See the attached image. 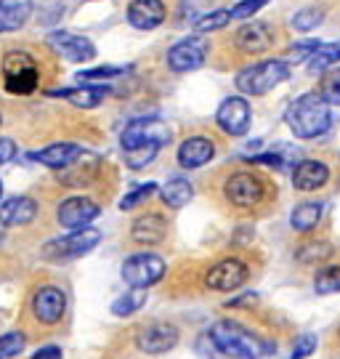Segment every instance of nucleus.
<instances>
[{
  "label": "nucleus",
  "mask_w": 340,
  "mask_h": 359,
  "mask_svg": "<svg viewBox=\"0 0 340 359\" xmlns=\"http://www.w3.org/2000/svg\"><path fill=\"white\" fill-rule=\"evenodd\" d=\"M285 120L298 139H316L329 130L332 112H329V104L322 99V93H303L287 107Z\"/></svg>",
  "instance_id": "nucleus-1"
},
{
  "label": "nucleus",
  "mask_w": 340,
  "mask_h": 359,
  "mask_svg": "<svg viewBox=\"0 0 340 359\" xmlns=\"http://www.w3.org/2000/svg\"><path fill=\"white\" fill-rule=\"evenodd\" d=\"M0 77L3 86L13 96H29L40 86V67L38 59L27 51H8L0 62Z\"/></svg>",
  "instance_id": "nucleus-2"
},
{
  "label": "nucleus",
  "mask_w": 340,
  "mask_h": 359,
  "mask_svg": "<svg viewBox=\"0 0 340 359\" xmlns=\"http://www.w3.org/2000/svg\"><path fill=\"white\" fill-rule=\"evenodd\" d=\"M287 77H290L287 59H266V62L240 69L234 83L245 96H264V93L277 88L279 83H285Z\"/></svg>",
  "instance_id": "nucleus-3"
},
{
  "label": "nucleus",
  "mask_w": 340,
  "mask_h": 359,
  "mask_svg": "<svg viewBox=\"0 0 340 359\" xmlns=\"http://www.w3.org/2000/svg\"><path fill=\"white\" fill-rule=\"evenodd\" d=\"M101 243V231L93 226H83V229H72L69 234H64L59 240H50L43 245L40 256L53 264H62V261H72L90 253L96 245Z\"/></svg>",
  "instance_id": "nucleus-4"
},
{
  "label": "nucleus",
  "mask_w": 340,
  "mask_h": 359,
  "mask_svg": "<svg viewBox=\"0 0 340 359\" xmlns=\"http://www.w3.org/2000/svg\"><path fill=\"white\" fill-rule=\"evenodd\" d=\"M165 277V261L157 253H136L123 264V280L130 287H151Z\"/></svg>",
  "instance_id": "nucleus-5"
},
{
  "label": "nucleus",
  "mask_w": 340,
  "mask_h": 359,
  "mask_svg": "<svg viewBox=\"0 0 340 359\" xmlns=\"http://www.w3.org/2000/svg\"><path fill=\"white\" fill-rule=\"evenodd\" d=\"M170 142V128L165 126L163 120L157 117H141V120H133L128 123L125 130H123V149L125 147H139V144H157V147H165Z\"/></svg>",
  "instance_id": "nucleus-6"
},
{
  "label": "nucleus",
  "mask_w": 340,
  "mask_h": 359,
  "mask_svg": "<svg viewBox=\"0 0 340 359\" xmlns=\"http://www.w3.org/2000/svg\"><path fill=\"white\" fill-rule=\"evenodd\" d=\"M215 123L229 136H245L247 128H250V104L245 102L242 96H229L218 107Z\"/></svg>",
  "instance_id": "nucleus-7"
},
{
  "label": "nucleus",
  "mask_w": 340,
  "mask_h": 359,
  "mask_svg": "<svg viewBox=\"0 0 340 359\" xmlns=\"http://www.w3.org/2000/svg\"><path fill=\"white\" fill-rule=\"evenodd\" d=\"M64 311H67V295H64L62 287H53V285H46V287H38L35 295H32V314L40 325H56L62 322Z\"/></svg>",
  "instance_id": "nucleus-8"
},
{
  "label": "nucleus",
  "mask_w": 340,
  "mask_h": 359,
  "mask_svg": "<svg viewBox=\"0 0 340 359\" xmlns=\"http://www.w3.org/2000/svg\"><path fill=\"white\" fill-rule=\"evenodd\" d=\"M205 56H208V43L202 38H186L168 51V67L173 72H181V75L194 72L205 65Z\"/></svg>",
  "instance_id": "nucleus-9"
},
{
  "label": "nucleus",
  "mask_w": 340,
  "mask_h": 359,
  "mask_svg": "<svg viewBox=\"0 0 340 359\" xmlns=\"http://www.w3.org/2000/svg\"><path fill=\"white\" fill-rule=\"evenodd\" d=\"M224 192L231 205L252 208L264 200V181L252 173H234V176H229Z\"/></svg>",
  "instance_id": "nucleus-10"
},
{
  "label": "nucleus",
  "mask_w": 340,
  "mask_h": 359,
  "mask_svg": "<svg viewBox=\"0 0 340 359\" xmlns=\"http://www.w3.org/2000/svg\"><path fill=\"white\" fill-rule=\"evenodd\" d=\"M247 266L237 261V258H226L221 264H215L213 269L205 274V285L210 290H218V293H229V290H237L247 283Z\"/></svg>",
  "instance_id": "nucleus-11"
},
{
  "label": "nucleus",
  "mask_w": 340,
  "mask_h": 359,
  "mask_svg": "<svg viewBox=\"0 0 340 359\" xmlns=\"http://www.w3.org/2000/svg\"><path fill=\"white\" fill-rule=\"evenodd\" d=\"M178 344V327L176 325H168V322H154L141 327L136 335V346L144 354H165Z\"/></svg>",
  "instance_id": "nucleus-12"
},
{
  "label": "nucleus",
  "mask_w": 340,
  "mask_h": 359,
  "mask_svg": "<svg viewBox=\"0 0 340 359\" xmlns=\"http://www.w3.org/2000/svg\"><path fill=\"white\" fill-rule=\"evenodd\" d=\"M99 213L101 208L88 197H67L59 205V210H56V218L67 229H83V226H88L90 221H96Z\"/></svg>",
  "instance_id": "nucleus-13"
},
{
  "label": "nucleus",
  "mask_w": 340,
  "mask_h": 359,
  "mask_svg": "<svg viewBox=\"0 0 340 359\" xmlns=\"http://www.w3.org/2000/svg\"><path fill=\"white\" fill-rule=\"evenodd\" d=\"M48 46L59 53L67 62H90L96 56V48L88 38L83 35H75V32H50L48 35Z\"/></svg>",
  "instance_id": "nucleus-14"
},
{
  "label": "nucleus",
  "mask_w": 340,
  "mask_h": 359,
  "mask_svg": "<svg viewBox=\"0 0 340 359\" xmlns=\"http://www.w3.org/2000/svg\"><path fill=\"white\" fill-rule=\"evenodd\" d=\"M208 341H213V344H221V346H240V348H247L252 357L261 351V344L252 338V333H247L242 325L237 322H215L213 327H210V335H208Z\"/></svg>",
  "instance_id": "nucleus-15"
},
{
  "label": "nucleus",
  "mask_w": 340,
  "mask_h": 359,
  "mask_svg": "<svg viewBox=\"0 0 340 359\" xmlns=\"http://www.w3.org/2000/svg\"><path fill=\"white\" fill-rule=\"evenodd\" d=\"M274 43V27L266 22H250L237 29L234 35V46L242 53H264L266 48H271Z\"/></svg>",
  "instance_id": "nucleus-16"
},
{
  "label": "nucleus",
  "mask_w": 340,
  "mask_h": 359,
  "mask_svg": "<svg viewBox=\"0 0 340 359\" xmlns=\"http://www.w3.org/2000/svg\"><path fill=\"white\" fill-rule=\"evenodd\" d=\"M128 22L136 29H157L165 22V3L163 0H130L128 6Z\"/></svg>",
  "instance_id": "nucleus-17"
},
{
  "label": "nucleus",
  "mask_w": 340,
  "mask_h": 359,
  "mask_svg": "<svg viewBox=\"0 0 340 359\" xmlns=\"http://www.w3.org/2000/svg\"><path fill=\"white\" fill-rule=\"evenodd\" d=\"M35 216H38V203L27 194L11 197L0 205V224L3 226H27L35 221Z\"/></svg>",
  "instance_id": "nucleus-18"
},
{
  "label": "nucleus",
  "mask_w": 340,
  "mask_h": 359,
  "mask_svg": "<svg viewBox=\"0 0 340 359\" xmlns=\"http://www.w3.org/2000/svg\"><path fill=\"white\" fill-rule=\"evenodd\" d=\"M213 154H215V144L210 139L191 136V139H186V142L178 147V163H181V168L194 170V168L208 165L213 160Z\"/></svg>",
  "instance_id": "nucleus-19"
},
{
  "label": "nucleus",
  "mask_w": 340,
  "mask_h": 359,
  "mask_svg": "<svg viewBox=\"0 0 340 359\" xmlns=\"http://www.w3.org/2000/svg\"><path fill=\"white\" fill-rule=\"evenodd\" d=\"M80 152H83V147H77V144L56 142V144H48V147L38 149V152H32L29 157H32L35 163H40V165L50 168V170H62V168L69 165Z\"/></svg>",
  "instance_id": "nucleus-20"
},
{
  "label": "nucleus",
  "mask_w": 340,
  "mask_h": 359,
  "mask_svg": "<svg viewBox=\"0 0 340 359\" xmlns=\"http://www.w3.org/2000/svg\"><path fill=\"white\" fill-rule=\"evenodd\" d=\"M168 234V221H165L160 213H147V216H139L130 226V237L133 243L139 245H157L165 240Z\"/></svg>",
  "instance_id": "nucleus-21"
},
{
  "label": "nucleus",
  "mask_w": 340,
  "mask_h": 359,
  "mask_svg": "<svg viewBox=\"0 0 340 359\" xmlns=\"http://www.w3.org/2000/svg\"><path fill=\"white\" fill-rule=\"evenodd\" d=\"M327 179L329 168L325 163H319V160H303L301 165L295 168V173H292V184L301 192H314L319 187H325Z\"/></svg>",
  "instance_id": "nucleus-22"
},
{
  "label": "nucleus",
  "mask_w": 340,
  "mask_h": 359,
  "mask_svg": "<svg viewBox=\"0 0 340 359\" xmlns=\"http://www.w3.org/2000/svg\"><path fill=\"white\" fill-rule=\"evenodd\" d=\"M32 0H0V35L16 32L32 16Z\"/></svg>",
  "instance_id": "nucleus-23"
},
{
  "label": "nucleus",
  "mask_w": 340,
  "mask_h": 359,
  "mask_svg": "<svg viewBox=\"0 0 340 359\" xmlns=\"http://www.w3.org/2000/svg\"><path fill=\"white\" fill-rule=\"evenodd\" d=\"M107 93H109V88H107V86H80V88L50 90L48 96L67 99L72 107H80V109H93V107H99V104L107 99Z\"/></svg>",
  "instance_id": "nucleus-24"
},
{
  "label": "nucleus",
  "mask_w": 340,
  "mask_h": 359,
  "mask_svg": "<svg viewBox=\"0 0 340 359\" xmlns=\"http://www.w3.org/2000/svg\"><path fill=\"white\" fill-rule=\"evenodd\" d=\"M191 197H194V187H191L186 179H170L163 187L165 205L173 208V210H178V208H184V205H189Z\"/></svg>",
  "instance_id": "nucleus-25"
},
{
  "label": "nucleus",
  "mask_w": 340,
  "mask_h": 359,
  "mask_svg": "<svg viewBox=\"0 0 340 359\" xmlns=\"http://www.w3.org/2000/svg\"><path fill=\"white\" fill-rule=\"evenodd\" d=\"M319 218H322V205L319 203H303V205L292 210L290 224L295 231H311L319 224Z\"/></svg>",
  "instance_id": "nucleus-26"
},
{
  "label": "nucleus",
  "mask_w": 340,
  "mask_h": 359,
  "mask_svg": "<svg viewBox=\"0 0 340 359\" xmlns=\"http://www.w3.org/2000/svg\"><path fill=\"white\" fill-rule=\"evenodd\" d=\"M144 304H147V287H130L125 295H120L112 304V314H117V317H130V314L141 311Z\"/></svg>",
  "instance_id": "nucleus-27"
},
{
  "label": "nucleus",
  "mask_w": 340,
  "mask_h": 359,
  "mask_svg": "<svg viewBox=\"0 0 340 359\" xmlns=\"http://www.w3.org/2000/svg\"><path fill=\"white\" fill-rule=\"evenodd\" d=\"M163 147H157V144H139V147H125L123 149V157H125L128 168H133V170H141V168H147L157 157Z\"/></svg>",
  "instance_id": "nucleus-28"
},
{
  "label": "nucleus",
  "mask_w": 340,
  "mask_h": 359,
  "mask_svg": "<svg viewBox=\"0 0 340 359\" xmlns=\"http://www.w3.org/2000/svg\"><path fill=\"white\" fill-rule=\"evenodd\" d=\"M322 19H325V8L308 6V8H301V11L292 16V27H295L298 32H308V29H314Z\"/></svg>",
  "instance_id": "nucleus-29"
},
{
  "label": "nucleus",
  "mask_w": 340,
  "mask_h": 359,
  "mask_svg": "<svg viewBox=\"0 0 340 359\" xmlns=\"http://www.w3.org/2000/svg\"><path fill=\"white\" fill-rule=\"evenodd\" d=\"M316 293L327 295V293H338L340 290V266H327L316 274L314 280Z\"/></svg>",
  "instance_id": "nucleus-30"
},
{
  "label": "nucleus",
  "mask_w": 340,
  "mask_h": 359,
  "mask_svg": "<svg viewBox=\"0 0 340 359\" xmlns=\"http://www.w3.org/2000/svg\"><path fill=\"white\" fill-rule=\"evenodd\" d=\"M25 346H27V338H25V333H19V330L0 335V359H11V357H16V354H22Z\"/></svg>",
  "instance_id": "nucleus-31"
},
{
  "label": "nucleus",
  "mask_w": 340,
  "mask_h": 359,
  "mask_svg": "<svg viewBox=\"0 0 340 359\" xmlns=\"http://www.w3.org/2000/svg\"><path fill=\"white\" fill-rule=\"evenodd\" d=\"M231 22V13L226 8H218L213 13H205L202 19H197V32H215V29H224Z\"/></svg>",
  "instance_id": "nucleus-32"
},
{
  "label": "nucleus",
  "mask_w": 340,
  "mask_h": 359,
  "mask_svg": "<svg viewBox=\"0 0 340 359\" xmlns=\"http://www.w3.org/2000/svg\"><path fill=\"white\" fill-rule=\"evenodd\" d=\"M154 192H157V184H154V181H149V184H141V187H136L133 192H128L125 197L120 200V210H133V208L141 205L144 200H149Z\"/></svg>",
  "instance_id": "nucleus-33"
},
{
  "label": "nucleus",
  "mask_w": 340,
  "mask_h": 359,
  "mask_svg": "<svg viewBox=\"0 0 340 359\" xmlns=\"http://www.w3.org/2000/svg\"><path fill=\"white\" fill-rule=\"evenodd\" d=\"M322 99H325L329 107H335V104L340 107V67L332 69V72H327L325 80H322Z\"/></svg>",
  "instance_id": "nucleus-34"
},
{
  "label": "nucleus",
  "mask_w": 340,
  "mask_h": 359,
  "mask_svg": "<svg viewBox=\"0 0 340 359\" xmlns=\"http://www.w3.org/2000/svg\"><path fill=\"white\" fill-rule=\"evenodd\" d=\"M332 256V248L327 243H316V245H303L298 250V261L303 264H316V261H325Z\"/></svg>",
  "instance_id": "nucleus-35"
},
{
  "label": "nucleus",
  "mask_w": 340,
  "mask_h": 359,
  "mask_svg": "<svg viewBox=\"0 0 340 359\" xmlns=\"http://www.w3.org/2000/svg\"><path fill=\"white\" fill-rule=\"evenodd\" d=\"M208 359H255V357H252L247 348L221 346V344H213V341H210V348H208Z\"/></svg>",
  "instance_id": "nucleus-36"
},
{
  "label": "nucleus",
  "mask_w": 340,
  "mask_h": 359,
  "mask_svg": "<svg viewBox=\"0 0 340 359\" xmlns=\"http://www.w3.org/2000/svg\"><path fill=\"white\" fill-rule=\"evenodd\" d=\"M268 0H240L234 8H231V19H250L252 13H258L264 8Z\"/></svg>",
  "instance_id": "nucleus-37"
},
{
  "label": "nucleus",
  "mask_w": 340,
  "mask_h": 359,
  "mask_svg": "<svg viewBox=\"0 0 340 359\" xmlns=\"http://www.w3.org/2000/svg\"><path fill=\"white\" fill-rule=\"evenodd\" d=\"M123 67H93V69H83L77 80H109V77L123 75Z\"/></svg>",
  "instance_id": "nucleus-38"
},
{
  "label": "nucleus",
  "mask_w": 340,
  "mask_h": 359,
  "mask_svg": "<svg viewBox=\"0 0 340 359\" xmlns=\"http://www.w3.org/2000/svg\"><path fill=\"white\" fill-rule=\"evenodd\" d=\"M314 351H316V335L303 333L298 338V344H295V351H292L290 359H306L308 354H314Z\"/></svg>",
  "instance_id": "nucleus-39"
},
{
  "label": "nucleus",
  "mask_w": 340,
  "mask_h": 359,
  "mask_svg": "<svg viewBox=\"0 0 340 359\" xmlns=\"http://www.w3.org/2000/svg\"><path fill=\"white\" fill-rule=\"evenodd\" d=\"M13 157H16V144L13 139H0V165H6V163H11Z\"/></svg>",
  "instance_id": "nucleus-40"
},
{
  "label": "nucleus",
  "mask_w": 340,
  "mask_h": 359,
  "mask_svg": "<svg viewBox=\"0 0 340 359\" xmlns=\"http://www.w3.org/2000/svg\"><path fill=\"white\" fill-rule=\"evenodd\" d=\"M250 163H261V165H274V168H282V157L279 154H255V157H250Z\"/></svg>",
  "instance_id": "nucleus-41"
},
{
  "label": "nucleus",
  "mask_w": 340,
  "mask_h": 359,
  "mask_svg": "<svg viewBox=\"0 0 340 359\" xmlns=\"http://www.w3.org/2000/svg\"><path fill=\"white\" fill-rule=\"evenodd\" d=\"M62 357L64 354H62V348L59 346H43L32 354V359H62Z\"/></svg>",
  "instance_id": "nucleus-42"
},
{
  "label": "nucleus",
  "mask_w": 340,
  "mask_h": 359,
  "mask_svg": "<svg viewBox=\"0 0 340 359\" xmlns=\"http://www.w3.org/2000/svg\"><path fill=\"white\" fill-rule=\"evenodd\" d=\"M0 200H3V181H0Z\"/></svg>",
  "instance_id": "nucleus-43"
},
{
  "label": "nucleus",
  "mask_w": 340,
  "mask_h": 359,
  "mask_svg": "<svg viewBox=\"0 0 340 359\" xmlns=\"http://www.w3.org/2000/svg\"><path fill=\"white\" fill-rule=\"evenodd\" d=\"M0 123H3V115H0Z\"/></svg>",
  "instance_id": "nucleus-44"
}]
</instances>
